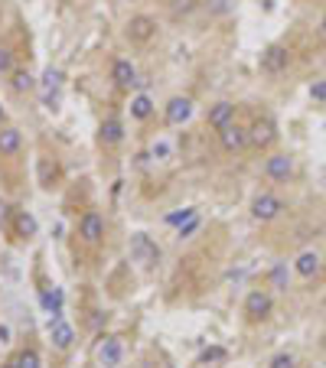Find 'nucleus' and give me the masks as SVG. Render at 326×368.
Returning a JSON list of instances; mask_svg holds the SVG:
<instances>
[{
  "mask_svg": "<svg viewBox=\"0 0 326 368\" xmlns=\"http://www.w3.org/2000/svg\"><path fill=\"white\" fill-rule=\"evenodd\" d=\"M241 310H245V320L248 322H264L274 310V297L268 290H251L245 297V303H241Z\"/></svg>",
  "mask_w": 326,
  "mask_h": 368,
  "instance_id": "1",
  "label": "nucleus"
},
{
  "mask_svg": "<svg viewBox=\"0 0 326 368\" xmlns=\"http://www.w3.org/2000/svg\"><path fill=\"white\" fill-rule=\"evenodd\" d=\"M274 140H278V124H274V117H255L248 127V147L268 150Z\"/></svg>",
  "mask_w": 326,
  "mask_h": 368,
  "instance_id": "2",
  "label": "nucleus"
},
{
  "mask_svg": "<svg viewBox=\"0 0 326 368\" xmlns=\"http://www.w3.org/2000/svg\"><path fill=\"white\" fill-rule=\"evenodd\" d=\"M284 199L274 196V192H258L255 199H251V215H255L258 222H274L280 212H284Z\"/></svg>",
  "mask_w": 326,
  "mask_h": 368,
  "instance_id": "3",
  "label": "nucleus"
},
{
  "mask_svg": "<svg viewBox=\"0 0 326 368\" xmlns=\"http://www.w3.org/2000/svg\"><path fill=\"white\" fill-rule=\"evenodd\" d=\"M297 173L294 167V157L290 154H271L264 160V177L271 179V183H290Z\"/></svg>",
  "mask_w": 326,
  "mask_h": 368,
  "instance_id": "4",
  "label": "nucleus"
},
{
  "mask_svg": "<svg viewBox=\"0 0 326 368\" xmlns=\"http://www.w3.org/2000/svg\"><path fill=\"white\" fill-rule=\"evenodd\" d=\"M78 238H82L88 248L105 245V219H101L98 212H85L78 219Z\"/></svg>",
  "mask_w": 326,
  "mask_h": 368,
  "instance_id": "5",
  "label": "nucleus"
},
{
  "mask_svg": "<svg viewBox=\"0 0 326 368\" xmlns=\"http://www.w3.org/2000/svg\"><path fill=\"white\" fill-rule=\"evenodd\" d=\"M39 98H43V105L46 107H59V98H63V72L53 69L49 65L46 72H43V82H39Z\"/></svg>",
  "mask_w": 326,
  "mask_h": 368,
  "instance_id": "6",
  "label": "nucleus"
},
{
  "mask_svg": "<svg viewBox=\"0 0 326 368\" xmlns=\"http://www.w3.org/2000/svg\"><path fill=\"white\" fill-rule=\"evenodd\" d=\"M131 258L134 261H140L144 268H154V264L160 261V248H157V241L150 235L137 231V235L131 238Z\"/></svg>",
  "mask_w": 326,
  "mask_h": 368,
  "instance_id": "7",
  "label": "nucleus"
},
{
  "mask_svg": "<svg viewBox=\"0 0 326 368\" xmlns=\"http://www.w3.org/2000/svg\"><path fill=\"white\" fill-rule=\"evenodd\" d=\"M127 39L131 43H137V46H144V43H150V39L157 36V20L147 14H134L131 20H127Z\"/></svg>",
  "mask_w": 326,
  "mask_h": 368,
  "instance_id": "8",
  "label": "nucleus"
},
{
  "mask_svg": "<svg viewBox=\"0 0 326 368\" xmlns=\"http://www.w3.org/2000/svg\"><path fill=\"white\" fill-rule=\"evenodd\" d=\"M288 65H290V53H288V46H280V43H274V46H268L261 53L264 75H280V72H288Z\"/></svg>",
  "mask_w": 326,
  "mask_h": 368,
  "instance_id": "9",
  "label": "nucleus"
},
{
  "mask_svg": "<svg viewBox=\"0 0 326 368\" xmlns=\"http://www.w3.org/2000/svg\"><path fill=\"white\" fill-rule=\"evenodd\" d=\"M320 270H323V254L313 251V248H307L294 258V274L300 280H313V277H320Z\"/></svg>",
  "mask_w": 326,
  "mask_h": 368,
  "instance_id": "10",
  "label": "nucleus"
},
{
  "mask_svg": "<svg viewBox=\"0 0 326 368\" xmlns=\"http://www.w3.org/2000/svg\"><path fill=\"white\" fill-rule=\"evenodd\" d=\"M111 82H115L121 92H131L134 85H137V65H134L131 59H125V56H117V59L111 62Z\"/></svg>",
  "mask_w": 326,
  "mask_h": 368,
  "instance_id": "11",
  "label": "nucleus"
},
{
  "mask_svg": "<svg viewBox=\"0 0 326 368\" xmlns=\"http://www.w3.org/2000/svg\"><path fill=\"white\" fill-rule=\"evenodd\" d=\"M219 144H222V150L226 154H241L245 147H248V127H241V124H228V127H222L219 131Z\"/></svg>",
  "mask_w": 326,
  "mask_h": 368,
  "instance_id": "12",
  "label": "nucleus"
},
{
  "mask_svg": "<svg viewBox=\"0 0 326 368\" xmlns=\"http://www.w3.org/2000/svg\"><path fill=\"white\" fill-rule=\"evenodd\" d=\"M193 117V98L189 95H173L167 101V124L170 127H179V124H186Z\"/></svg>",
  "mask_w": 326,
  "mask_h": 368,
  "instance_id": "13",
  "label": "nucleus"
},
{
  "mask_svg": "<svg viewBox=\"0 0 326 368\" xmlns=\"http://www.w3.org/2000/svg\"><path fill=\"white\" fill-rule=\"evenodd\" d=\"M98 362L105 368H117L125 362V342H121V336H105V342L98 345Z\"/></svg>",
  "mask_w": 326,
  "mask_h": 368,
  "instance_id": "14",
  "label": "nucleus"
},
{
  "mask_svg": "<svg viewBox=\"0 0 326 368\" xmlns=\"http://www.w3.org/2000/svg\"><path fill=\"white\" fill-rule=\"evenodd\" d=\"M235 121V105L232 101H216V105L209 107V115H206V124H209L212 131H222V127H228V124Z\"/></svg>",
  "mask_w": 326,
  "mask_h": 368,
  "instance_id": "15",
  "label": "nucleus"
},
{
  "mask_svg": "<svg viewBox=\"0 0 326 368\" xmlns=\"http://www.w3.org/2000/svg\"><path fill=\"white\" fill-rule=\"evenodd\" d=\"M98 140H101V147L121 144V140H125V124H121V117H105L98 127Z\"/></svg>",
  "mask_w": 326,
  "mask_h": 368,
  "instance_id": "16",
  "label": "nucleus"
},
{
  "mask_svg": "<svg viewBox=\"0 0 326 368\" xmlns=\"http://www.w3.org/2000/svg\"><path fill=\"white\" fill-rule=\"evenodd\" d=\"M49 336H53L56 349H69V345L75 342V330H72V322H65L63 316H59V320H49Z\"/></svg>",
  "mask_w": 326,
  "mask_h": 368,
  "instance_id": "17",
  "label": "nucleus"
},
{
  "mask_svg": "<svg viewBox=\"0 0 326 368\" xmlns=\"http://www.w3.org/2000/svg\"><path fill=\"white\" fill-rule=\"evenodd\" d=\"M20 150H23L20 127H0V157H16Z\"/></svg>",
  "mask_w": 326,
  "mask_h": 368,
  "instance_id": "18",
  "label": "nucleus"
},
{
  "mask_svg": "<svg viewBox=\"0 0 326 368\" xmlns=\"http://www.w3.org/2000/svg\"><path fill=\"white\" fill-rule=\"evenodd\" d=\"M154 107H157L154 98L140 92V95H134V98H131V117H134V121H147V117L154 115Z\"/></svg>",
  "mask_w": 326,
  "mask_h": 368,
  "instance_id": "19",
  "label": "nucleus"
},
{
  "mask_svg": "<svg viewBox=\"0 0 326 368\" xmlns=\"http://www.w3.org/2000/svg\"><path fill=\"white\" fill-rule=\"evenodd\" d=\"M33 75H30V69H14L10 72V88H14L16 95H26V92H33Z\"/></svg>",
  "mask_w": 326,
  "mask_h": 368,
  "instance_id": "20",
  "label": "nucleus"
},
{
  "mask_svg": "<svg viewBox=\"0 0 326 368\" xmlns=\"http://www.w3.org/2000/svg\"><path fill=\"white\" fill-rule=\"evenodd\" d=\"M43 307H46L49 320H59V316H63V290H46L43 293Z\"/></svg>",
  "mask_w": 326,
  "mask_h": 368,
  "instance_id": "21",
  "label": "nucleus"
},
{
  "mask_svg": "<svg viewBox=\"0 0 326 368\" xmlns=\"http://www.w3.org/2000/svg\"><path fill=\"white\" fill-rule=\"evenodd\" d=\"M268 280H271L274 290H288V284H290V270H288V264H274L271 274H268Z\"/></svg>",
  "mask_w": 326,
  "mask_h": 368,
  "instance_id": "22",
  "label": "nucleus"
},
{
  "mask_svg": "<svg viewBox=\"0 0 326 368\" xmlns=\"http://www.w3.org/2000/svg\"><path fill=\"white\" fill-rule=\"evenodd\" d=\"M36 231H39V225H36V219H33L30 212L16 215V235H20V238H33Z\"/></svg>",
  "mask_w": 326,
  "mask_h": 368,
  "instance_id": "23",
  "label": "nucleus"
},
{
  "mask_svg": "<svg viewBox=\"0 0 326 368\" xmlns=\"http://www.w3.org/2000/svg\"><path fill=\"white\" fill-rule=\"evenodd\" d=\"M199 225H202V215H199V212H193L183 225H177V238H179V241H183V238H193L196 231H199Z\"/></svg>",
  "mask_w": 326,
  "mask_h": 368,
  "instance_id": "24",
  "label": "nucleus"
},
{
  "mask_svg": "<svg viewBox=\"0 0 326 368\" xmlns=\"http://www.w3.org/2000/svg\"><path fill=\"white\" fill-rule=\"evenodd\" d=\"M226 359H228V352L222 345H209V349H202L199 365H212V362H226Z\"/></svg>",
  "mask_w": 326,
  "mask_h": 368,
  "instance_id": "25",
  "label": "nucleus"
},
{
  "mask_svg": "<svg viewBox=\"0 0 326 368\" xmlns=\"http://www.w3.org/2000/svg\"><path fill=\"white\" fill-rule=\"evenodd\" d=\"M16 368H43V362H39V352L36 349H23V352L16 355Z\"/></svg>",
  "mask_w": 326,
  "mask_h": 368,
  "instance_id": "26",
  "label": "nucleus"
},
{
  "mask_svg": "<svg viewBox=\"0 0 326 368\" xmlns=\"http://www.w3.org/2000/svg\"><path fill=\"white\" fill-rule=\"evenodd\" d=\"M170 7L177 16H189L196 7H199V0H170Z\"/></svg>",
  "mask_w": 326,
  "mask_h": 368,
  "instance_id": "27",
  "label": "nucleus"
},
{
  "mask_svg": "<svg viewBox=\"0 0 326 368\" xmlns=\"http://www.w3.org/2000/svg\"><path fill=\"white\" fill-rule=\"evenodd\" d=\"M268 368H297V359L290 352H278L271 362H268Z\"/></svg>",
  "mask_w": 326,
  "mask_h": 368,
  "instance_id": "28",
  "label": "nucleus"
},
{
  "mask_svg": "<svg viewBox=\"0 0 326 368\" xmlns=\"http://www.w3.org/2000/svg\"><path fill=\"white\" fill-rule=\"evenodd\" d=\"M14 72V53L7 46H0V75H10Z\"/></svg>",
  "mask_w": 326,
  "mask_h": 368,
  "instance_id": "29",
  "label": "nucleus"
},
{
  "mask_svg": "<svg viewBox=\"0 0 326 368\" xmlns=\"http://www.w3.org/2000/svg\"><path fill=\"white\" fill-rule=\"evenodd\" d=\"M310 98L317 101V105H326V78H320V82L310 85Z\"/></svg>",
  "mask_w": 326,
  "mask_h": 368,
  "instance_id": "30",
  "label": "nucleus"
},
{
  "mask_svg": "<svg viewBox=\"0 0 326 368\" xmlns=\"http://www.w3.org/2000/svg\"><path fill=\"white\" fill-rule=\"evenodd\" d=\"M196 212V209H183V212H170V215H167V225H183V222H186V219H189V215H193Z\"/></svg>",
  "mask_w": 326,
  "mask_h": 368,
  "instance_id": "31",
  "label": "nucleus"
},
{
  "mask_svg": "<svg viewBox=\"0 0 326 368\" xmlns=\"http://www.w3.org/2000/svg\"><path fill=\"white\" fill-rule=\"evenodd\" d=\"M150 154H154V157H160V160H163V157L170 154V147H167V144H163V140H160V144H154V150H150Z\"/></svg>",
  "mask_w": 326,
  "mask_h": 368,
  "instance_id": "32",
  "label": "nucleus"
},
{
  "mask_svg": "<svg viewBox=\"0 0 326 368\" xmlns=\"http://www.w3.org/2000/svg\"><path fill=\"white\" fill-rule=\"evenodd\" d=\"M0 342H10V330H7V326H0Z\"/></svg>",
  "mask_w": 326,
  "mask_h": 368,
  "instance_id": "33",
  "label": "nucleus"
},
{
  "mask_svg": "<svg viewBox=\"0 0 326 368\" xmlns=\"http://www.w3.org/2000/svg\"><path fill=\"white\" fill-rule=\"evenodd\" d=\"M320 33H323V36H326V16H323V20H320Z\"/></svg>",
  "mask_w": 326,
  "mask_h": 368,
  "instance_id": "34",
  "label": "nucleus"
},
{
  "mask_svg": "<svg viewBox=\"0 0 326 368\" xmlns=\"http://www.w3.org/2000/svg\"><path fill=\"white\" fill-rule=\"evenodd\" d=\"M0 368H16V362H14V359H10V362H7V365H0Z\"/></svg>",
  "mask_w": 326,
  "mask_h": 368,
  "instance_id": "35",
  "label": "nucleus"
},
{
  "mask_svg": "<svg viewBox=\"0 0 326 368\" xmlns=\"http://www.w3.org/2000/svg\"><path fill=\"white\" fill-rule=\"evenodd\" d=\"M0 127H4V105H0Z\"/></svg>",
  "mask_w": 326,
  "mask_h": 368,
  "instance_id": "36",
  "label": "nucleus"
}]
</instances>
